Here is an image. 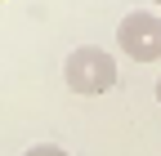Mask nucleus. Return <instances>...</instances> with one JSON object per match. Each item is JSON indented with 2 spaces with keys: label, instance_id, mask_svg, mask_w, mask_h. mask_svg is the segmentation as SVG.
<instances>
[{
  "label": "nucleus",
  "instance_id": "nucleus-2",
  "mask_svg": "<svg viewBox=\"0 0 161 156\" xmlns=\"http://www.w3.org/2000/svg\"><path fill=\"white\" fill-rule=\"evenodd\" d=\"M116 45L134 63H157L161 58V13H148V9L125 13L116 27Z\"/></svg>",
  "mask_w": 161,
  "mask_h": 156
},
{
  "label": "nucleus",
  "instance_id": "nucleus-4",
  "mask_svg": "<svg viewBox=\"0 0 161 156\" xmlns=\"http://www.w3.org/2000/svg\"><path fill=\"white\" fill-rule=\"evenodd\" d=\"M157 103H161V76H157Z\"/></svg>",
  "mask_w": 161,
  "mask_h": 156
},
{
  "label": "nucleus",
  "instance_id": "nucleus-1",
  "mask_svg": "<svg viewBox=\"0 0 161 156\" xmlns=\"http://www.w3.org/2000/svg\"><path fill=\"white\" fill-rule=\"evenodd\" d=\"M63 81H67L72 94L94 98V94H108L116 85V63H112V54L103 45H76L67 54V63H63Z\"/></svg>",
  "mask_w": 161,
  "mask_h": 156
},
{
  "label": "nucleus",
  "instance_id": "nucleus-3",
  "mask_svg": "<svg viewBox=\"0 0 161 156\" xmlns=\"http://www.w3.org/2000/svg\"><path fill=\"white\" fill-rule=\"evenodd\" d=\"M23 156H67V152L58 147V143H36V147H27Z\"/></svg>",
  "mask_w": 161,
  "mask_h": 156
},
{
  "label": "nucleus",
  "instance_id": "nucleus-5",
  "mask_svg": "<svg viewBox=\"0 0 161 156\" xmlns=\"http://www.w3.org/2000/svg\"><path fill=\"white\" fill-rule=\"evenodd\" d=\"M152 5H157V9H161V0H152Z\"/></svg>",
  "mask_w": 161,
  "mask_h": 156
}]
</instances>
